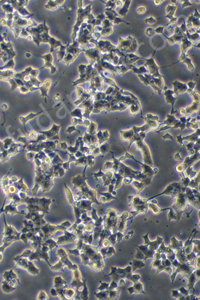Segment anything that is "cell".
Segmentation results:
<instances>
[{"mask_svg": "<svg viewBox=\"0 0 200 300\" xmlns=\"http://www.w3.org/2000/svg\"><path fill=\"white\" fill-rule=\"evenodd\" d=\"M33 24V22L30 18L22 17L15 11L13 13L12 26L10 29L13 33L15 38H17L23 29L31 27Z\"/></svg>", "mask_w": 200, "mask_h": 300, "instance_id": "6da1fadb", "label": "cell"}, {"mask_svg": "<svg viewBox=\"0 0 200 300\" xmlns=\"http://www.w3.org/2000/svg\"><path fill=\"white\" fill-rule=\"evenodd\" d=\"M128 198L130 202L129 206L135 210V211L131 212L134 213L133 214V216L136 213L137 215L138 213H147L148 208L147 199L143 198L138 195L130 196H128Z\"/></svg>", "mask_w": 200, "mask_h": 300, "instance_id": "7a4b0ae2", "label": "cell"}, {"mask_svg": "<svg viewBox=\"0 0 200 300\" xmlns=\"http://www.w3.org/2000/svg\"><path fill=\"white\" fill-rule=\"evenodd\" d=\"M185 190L186 189L184 188L182 186L181 182H174L168 184L164 189V191L161 193L147 199V201L148 202L149 200H150L156 197L163 195V194L170 196L172 197L171 199L173 198L176 197L179 192H184V191H185Z\"/></svg>", "mask_w": 200, "mask_h": 300, "instance_id": "3957f363", "label": "cell"}, {"mask_svg": "<svg viewBox=\"0 0 200 300\" xmlns=\"http://www.w3.org/2000/svg\"><path fill=\"white\" fill-rule=\"evenodd\" d=\"M136 149L142 151L144 164L152 167L153 162L149 147L142 140L136 142Z\"/></svg>", "mask_w": 200, "mask_h": 300, "instance_id": "277c9868", "label": "cell"}, {"mask_svg": "<svg viewBox=\"0 0 200 300\" xmlns=\"http://www.w3.org/2000/svg\"><path fill=\"white\" fill-rule=\"evenodd\" d=\"M176 198L175 203L172 207L181 215L184 211L187 209L189 202L185 192H179Z\"/></svg>", "mask_w": 200, "mask_h": 300, "instance_id": "5b68a950", "label": "cell"}, {"mask_svg": "<svg viewBox=\"0 0 200 300\" xmlns=\"http://www.w3.org/2000/svg\"><path fill=\"white\" fill-rule=\"evenodd\" d=\"M14 9L20 15L25 17L30 18L33 16L32 14L26 9L25 6L27 5L28 1H9Z\"/></svg>", "mask_w": 200, "mask_h": 300, "instance_id": "8992f818", "label": "cell"}, {"mask_svg": "<svg viewBox=\"0 0 200 300\" xmlns=\"http://www.w3.org/2000/svg\"><path fill=\"white\" fill-rule=\"evenodd\" d=\"M185 194L188 202L194 207L199 209L200 192L198 190L191 188H186Z\"/></svg>", "mask_w": 200, "mask_h": 300, "instance_id": "52a82bcc", "label": "cell"}, {"mask_svg": "<svg viewBox=\"0 0 200 300\" xmlns=\"http://www.w3.org/2000/svg\"><path fill=\"white\" fill-rule=\"evenodd\" d=\"M3 277L4 280L7 282L13 287H15L20 284L19 279L17 278V274L13 269L4 271Z\"/></svg>", "mask_w": 200, "mask_h": 300, "instance_id": "ba28073f", "label": "cell"}, {"mask_svg": "<svg viewBox=\"0 0 200 300\" xmlns=\"http://www.w3.org/2000/svg\"><path fill=\"white\" fill-rule=\"evenodd\" d=\"M164 95L165 96L166 104H170L171 105L172 108L170 114H175L174 105L177 100V95L174 93V91L172 90H170V89H167L164 91Z\"/></svg>", "mask_w": 200, "mask_h": 300, "instance_id": "9c48e42d", "label": "cell"}, {"mask_svg": "<svg viewBox=\"0 0 200 300\" xmlns=\"http://www.w3.org/2000/svg\"><path fill=\"white\" fill-rule=\"evenodd\" d=\"M146 64L145 65H147L149 70L150 72V75L152 77L155 78H159L160 77H163L162 75H160L159 73V70L160 68L156 65L155 62H154V58L152 57L150 59H147L146 60Z\"/></svg>", "mask_w": 200, "mask_h": 300, "instance_id": "30bf717a", "label": "cell"}, {"mask_svg": "<svg viewBox=\"0 0 200 300\" xmlns=\"http://www.w3.org/2000/svg\"><path fill=\"white\" fill-rule=\"evenodd\" d=\"M19 240V237L17 236H9V237H4L3 242L4 245L0 247V261L3 259V256L2 253L4 252V250L6 247L10 246L14 242Z\"/></svg>", "mask_w": 200, "mask_h": 300, "instance_id": "8fae6325", "label": "cell"}, {"mask_svg": "<svg viewBox=\"0 0 200 300\" xmlns=\"http://www.w3.org/2000/svg\"><path fill=\"white\" fill-rule=\"evenodd\" d=\"M172 84L174 87L173 91L177 95L178 94H182L187 92L188 89L186 83H183L178 81H175L172 83Z\"/></svg>", "mask_w": 200, "mask_h": 300, "instance_id": "7c38bea8", "label": "cell"}, {"mask_svg": "<svg viewBox=\"0 0 200 300\" xmlns=\"http://www.w3.org/2000/svg\"><path fill=\"white\" fill-rule=\"evenodd\" d=\"M199 159L200 153L199 151L198 152L195 153L193 155L190 157H187L184 162L183 164L187 169L189 167L193 166L199 160Z\"/></svg>", "mask_w": 200, "mask_h": 300, "instance_id": "4fadbf2b", "label": "cell"}, {"mask_svg": "<svg viewBox=\"0 0 200 300\" xmlns=\"http://www.w3.org/2000/svg\"><path fill=\"white\" fill-rule=\"evenodd\" d=\"M176 8H177V7L176 6H170V5L168 6L166 9V11L168 15L164 17L168 18V19H170V23L166 25H168L170 24H173L176 23L177 18H174L173 16L174 14Z\"/></svg>", "mask_w": 200, "mask_h": 300, "instance_id": "5bb4252c", "label": "cell"}, {"mask_svg": "<svg viewBox=\"0 0 200 300\" xmlns=\"http://www.w3.org/2000/svg\"><path fill=\"white\" fill-rule=\"evenodd\" d=\"M200 109V101H194L190 106H188L186 108V114L185 116L186 117L190 116V114L192 113L197 112Z\"/></svg>", "mask_w": 200, "mask_h": 300, "instance_id": "9a60e30c", "label": "cell"}, {"mask_svg": "<svg viewBox=\"0 0 200 300\" xmlns=\"http://www.w3.org/2000/svg\"><path fill=\"white\" fill-rule=\"evenodd\" d=\"M0 5L2 9L4 11V13L5 14L7 13H13L15 11V9L12 5L11 4L9 1H0Z\"/></svg>", "mask_w": 200, "mask_h": 300, "instance_id": "2e32d148", "label": "cell"}, {"mask_svg": "<svg viewBox=\"0 0 200 300\" xmlns=\"http://www.w3.org/2000/svg\"><path fill=\"white\" fill-rule=\"evenodd\" d=\"M16 73V71L13 69L0 71V78L7 81L14 77Z\"/></svg>", "mask_w": 200, "mask_h": 300, "instance_id": "e0dca14e", "label": "cell"}, {"mask_svg": "<svg viewBox=\"0 0 200 300\" xmlns=\"http://www.w3.org/2000/svg\"><path fill=\"white\" fill-rule=\"evenodd\" d=\"M129 112L130 115L132 116H134L139 112H141L142 116H143L141 105L136 102H134L130 105Z\"/></svg>", "mask_w": 200, "mask_h": 300, "instance_id": "ac0fdd59", "label": "cell"}, {"mask_svg": "<svg viewBox=\"0 0 200 300\" xmlns=\"http://www.w3.org/2000/svg\"><path fill=\"white\" fill-rule=\"evenodd\" d=\"M183 141L187 140L190 142L200 141V129H197L193 134L183 137Z\"/></svg>", "mask_w": 200, "mask_h": 300, "instance_id": "d6986e66", "label": "cell"}, {"mask_svg": "<svg viewBox=\"0 0 200 300\" xmlns=\"http://www.w3.org/2000/svg\"><path fill=\"white\" fill-rule=\"evenodd\" d=\"M166 118H167V119H166V120L162 122V123L160 124L159 127H160V126L164 125V124L173 126L176 122L179 121V120L176 119V117L173 115L167 114V116H166Z\"/></svg>", "mask_w": 200, "mask_h": 300, "instance_id": "ffe728a7", "label": "cell"}, {"mask_svg": "<svg viewBox=\"0 0 200 300\" xmlns=\"http://www.w3.org/2000/svg\"><path fill=\"white\" fill-rule=\"evenodd\" d=\"M121 135V139L123 141H129L133 137L134 135V132L133 129L120 131Z\"/></svg>", "mask_w": 200, "mask_h": 300, "instance_id": "44dd1931", "label": "cell"}, {"mask_svg": "<svg viewBox=\"0 0 200 300\" xmlns=\"http://www.w3.org/2000/svg\"><path fill=\"white\" fill-rule=\"evenodd\" d=\"M1 289L4 293H9L14 291L16 288L11 285L7 282L4 280L2 283Z\"/></svg>", "mask_w": 200, "mask_h": 300, "instance_id": "7402d4cb", "label": "cell"}, {"mask_svg": "<svg viewBox=\"0 0 200 300\" xmlns=\"http://www.w3.org/2000/svg\"><path fill=\"white\" fill-rule=\"evenodd\" d=\"M26 270L29 273L33 275H37L39 272L38 269L35 266L32 261H29L28 265Z\"/></svg>", "mask_w": 200, "mask_h": 300, "instance_id": "603a6c76", "label": "cell"}, {"mask_svg": "<svg viewBox=\"0 0 200 300\" xmlns=\"http://www.w3.org/2000/svg\"><path fill=\"white\" fill-rule=\"evenodd\" d=\"M132 184L133 187L137 190L138 194L141 192L143 189H144L147 186L144 183L137 181V180L133 181Z\"/></svg>", "mask_w": 200, "mask_h": 300, "instance_id": "cb8c5ba5", "label": "cell"}, {"mask_svg": "<svg viewBox=\"0 0 200 300\" xmlns=\"http://www.w3.org/2000/svg\"><path fill=\"white\" fill-rule=\"evenodd\" d=\"M15 65V63L14 59H11L7 61V63L4 66L0 67V71L13 69Z\"/></svg>", "mask_w": 200, "mask_h": 300, "instance_id": "d4e9b609", "label": "cell"}, {"mask_svg": "<svg viewBox=\"0 0 200 300\" xmlns=\"http://www.w3.org/2000/svg\"><path fill=\"white\" fill-rule=\"evenodd\" d=\"M199 181V175H198L197 177L196 178H194L193 179H192L191 181L190 180V182L189 184V186L190 187V188L198 190V188Z\"/></svg>", "mask_w": 200, "mask_h": 300, "instance_id": "484cf974", "label": "cell"}, {"mask_svg": "<svg viewBox=\"0 0 200 300\" xmlns=\"http://www.w3.org/2000/svg\"><path fill=\"white\" fill-rule=\"evenodd\" d=\"M125 2L126 3H124V5L123 6V8L119 12L120 14L123 16H125L126 14L128 12V9L129 7H130V4H131V1H126Z\"/></svg>", "mask_w": 200, "mask_h": 300, "instance_id": "4316f807", "label": "cell"}, {"mask_svg": "<svg viewBox=\"0 0 200 300\" xmlns=\"http://www.w3.org/2000/svg\"><path fill=\"white\" fill-rule=\"evenodd\" d=\"M156 204L157 203H148V207H149L152 212L154 213L158 214L160 213V211H162V210L158 207Z\"/></svg>", "mask_w": 200, "mask_h": 300, "instance_id": "83f0119b", "label": "cell"}, {"mask_svg": "<svg viewBox=\"0 0 200 300\" xmlns=\"http://www.w3.org/2000/svg\"><path fill=\"white\" fill-rule=\"evenodd\" d=\"M187 36L188 38L190 39V40L193 41V42H196L198 39L199 40V33H197L196 32V33H195L194 34H193L192 35H190V34H189V32L188 31H187Z\"/></svg>", "mask_w": 200, "mask_h": 300, "instance_id": "f1b7e54d", "label": "cell"}, {"mask_svg": "<svg viewBox=\"0 0 200 300\" xmlns=\"http://www.w3.org/2000/svg\"><path fill=\"white\" fill-rule=\"evenodd\" d=\"M145 118L148 120H151V121H157L158 122H162V121H159V116L158 115L154 116L151 114L149 113L147 114L146 117Z\"/></svg>", "mask_w": 200, "mask_h": 300, "instance_id": "f546056e", "label": "cell"}, {"mask_svg": "<svg viewBox=\"0 0 200 300\" xmlns=\"http://www.w3.org/2000/svg\"><path fill=\"white\" fill-rule=\"evenodd\" d=\"M187 85L188 88L187 90V92L188 93H190L193 91V89H194L195 86H196V83L193 82V81H190L189 82H188Z\"/></svg>", "mask_w": 200, "mask_h": 300, "instance_id": "4dcf8cb0", "label": "cell"}, {"mask_svg": "<svg viewBox=\"0 0 200 300\" xmlns=\"http://www.w3.org/2000/svg\"><path fill=\"white\" fill-rule=\"evenodd\" d=\"M185 59V60H183V63H187L189 65L188 67H189V69L191 71H193L194 70V67L191 63V59H189L187 57H186Z\"/></svg>", "mask_w": 200, "mask_h": 300, "instance_id": "1f68e13d", "label": "cell"}, {"mask_svg": "<svg viewBox=\"0 0 200 300\" xmlns=\"http://www.w3.org/2000/svg\"><path fill=\"white\" fill-rule=\"evenodd\" d=\"M48 297L47 296V294H46V293H45L44 291H42L40 292L38 297L37 299L47 300L48 299Z\"/></svg>", "mask_w": 200, "mask_h": 300, "instance_id": "d6a6232c", "label": "cell"}, {"mask_svg": "<svg viewBox=\"0 0 200 300\" xmlns=\"http://www.w3.org/2000/svg\"><path fill=\"white\" fill-rule=\"evenodd\" d=\"M155 33V30L153 28H149L146 29V34L148 37H150L153 34Z\"/></svg>", "mask_w": 200, "mask_h": 300, "instance_id": "836d02e7", "label": "cell"}, {"mask_svg": "<svg viewBox=\"0 0 200 300\" xmlns=\"http://www.w3.org/2000/svg\"><path fill=\"white\" fill-rule=\"evenodd\" d=\"M190 96L192 97L193 100L194 101H200V96L195 91H193L190 93Z\"/></svg>", "mask_w": 200, "mask_h": 300, "instance_id": "e575fe53", "label": "cell"}, {"mask_svg": "<svg viewBox=\"0 0 200 300\" xmlns=\"http://www.w3.org/2000/svg\"><path fill=\"white\" fill-rule=\"evenodd\" d=\"M186 169V167L183 164H179L176 167V170L179 173L183 172Z\"/></svg>", "mask_w": 200, "mask_h": 300, "instance_id": "d590c367", "label": "cell"}, {"mask_svg": "<svg viewBox=\"0 0 200 300\" xmlns=\"http://www.w3.org/2000/svg\"><path fill=\"white\" fill-rule=\"evenodd\" d=\"M145 21L147 24L151 25L156 23V20L153 17H151L149 18H147Z\"/></svg>", "mask_w": 200, "mask_h": 300, "instance_id": "8d00e7d4", "label": "cell"}, {"mask_svg": "<svg viewBox=\"0 0 200 300\" xmlns=\"http://www.w3.org/2000/svg\"><path fill=\"white\" fill-rule=\"evenodd\" d=\"M173 126H171L165 125L164 126L160 128V129L157 130L155 131V132H157V133H159L162 131L166 130L169 129L173 128Z\"/></svg>", "mask_w": 200, "mask_h": 300, "instance_id": "74e56055", "label": "cell"}, {"mask_svg": "<svg viewBox=\"0 0 200 300\" xmlns=\"http://www.w3.org/2000/svg\"><path fill=\"white\" fill-rule=\"evenodd\" d=\"M176 139L177 142L179 143L180 144L181 146L183 147L185 146L184 144L183 143V137L182 134H180L179 135H178L176 137Z\"/></svg>", "mask_w": 200, "mask_h": 300, "instance_id": "f35d334b", "label": "cell"}, {"mask_svg": "<svg viewBox=\"0 0 200 300\" xmlns=\"http://www.w3.org/2000/svg\"><path fill=\"white\" fill-rule=\"evenodd\" d=\"M109 284L106 283H101V286L98 288V290L100 291H103V290L107 289L108 288Z\"/></svg>", "mask_w": 200, "mask_h": 300, "instance_id": "ab89813d", "label": "cell"}, {"mask_svg": "<svg viewBox=\"0 0 200 300\" xmlns=\"http://www.w3.org/2000/svg\"><path fill=\"white\" fill-rule=\"evenodd\" d=\"M162 137L163 139V141H164L165 140L168 139L174 141V138H173V136L171 135V134H169L168 133H166V134L163 135V136H162Z\"/></svg>", "mask_w": 200, "mask_h": 300, "instance_id": "60d3db41", "label": "cell"}, {"mask_svg": "<svg viewBox=\"0 0 200 300\" xmlns=\"http://www.w3.org/2000/svg\"><path fill=\"white\" fill-rule=\"evenodd\" d=\"M190 128H191L194 130H196L197 129L199 128L198 124L196 122H192L190 125Z\"/></svg>", "mask_w": 200, "mask_h": 300, "instance_id": "b9f144b4", "label": "cell"}, {"mask_svg": "<svg viewBox=\"0 0 200 300\" xmlns=\"http://www.w3.org/2000/svg\"><path fill=\"white\" fill-rule=\"evenodd\" d=\"M137 11L138 13L140 14L144 13L146 11V7H144V6H142V7H139L137 9Z\"/></svg>", "mask_w": 200, "mask_h": 300, "instance_id": "7bdbcfd3", "label": "cell"}, {"mask_svg": "<svg viewBox=\"0 0 200 300\" xmlns=\"http://www.w3.org/2000/svg\"><path fill=\"white\" fill-rule=\"evenodd\" d=\"M183 2L184 3H183V4L182 6V9H183L184 7H187V6H191L193 5V4H192V3H190L189 1H183Z\"/></svg>", "mask_w": 200, "mask_h": 300, "instance_id": "ee69618b", "label": "cell"}, {"mask_svg": "<svg viewBox=\"0 0 200 300\" xmlns=\"http://www.w3.org/2000/svg\"><path fill=\"white\" fill-rule=\"evenodd\" d=\"M164 27H159L155 30V32L156 33H162L163 34V31L164 30Z\"/></svg>", "mask_w": 200, "mask_h": 300, "instance_id": "f6af8a7d", "label": "cell"}, {"mask_svg": "<svg viewBox=\"0 0 200 300\" xmlns=\"http://www.w3.org/2000/svg\"><path fill=\"white\" fill-rule=\"evenodd\" d=\"M181 151V149L180 150V151H179V152H177V153L174 156L175 159H176V160H180L182 159L180 155V152Z\"/></svg>", "mask_w": 200, "mask_h": 300, "instance_id": "bcb514c9", "label": "cell"}, {"mask_svg": "<svg viewBox=\"0 0 200 300\" xmlns=\"http://www.w3.org/2000/svg\"><path fill=\"white\" fill-rule=\"evenodd\" d=\"M187 117L186 116L179 118V121L181 123H186L187 122Z\"/></svg>", "mask_w": 200, "mask_h": 300, "instance_id": "7dc6e473", "label": "cell"}, {"mask_svg": "<svg viewBox=\"0 0 200 300\" xmlns=\"http://www.w3.org/2000/svg\"><path fill=\"white\" fill-rule=\"evenodd\" d=\"M179 112L181 114L183 115V116H185V115L186 112L185 108H181V109H179Z\"/></svg>", "mask_w": 200, "mask_h": 300, "instance_id": "c3c4849f", "label": "cell"}, {"mask_svg": "<svg viewBox=\"0 0 200 300\" xmlns=\"http://www.w3.org/2000/svg\"><path fill=\"white\" fill-rule=\"evenodd\" d=\"M179 128H180L181 132H182V131L186 128V123H181Z\"/></svg>", "mask_w": 200, "mask_h": 300, "instance_id": "681fc988", "label": "cell"}, {"mask_svg": "<svg viewBox=\"0 0 200 300\" xmlns=\"http://www.w3.org/2000/svg\"><path fill=\"white\" fill-rule=\"evenodd\" d=\"M31 57H32V54L30 52H26L25 57L26 58H27V59H29V58H31Z\"/></svg>", "mask_w": 200, "mask_h": 300, "instance_id": "f907efd6", "label": "cell"}, {"mask_svg": "<svg viewBox=\"0 0 200 300\" xmlns=\"http://www.w3.org/2000/svg\"><path fill=\"white\" fill-rule=\"evenodd\" d=\"M162 1H154V4L156 5V6H158V5H160V4H161V3H162Z\"/></svg>", "mask_w": 200, "mask_h": 300, "instance_id": "816d5d0a", "label": "cell"}, {"mask_svg": "<svg viewBox=\"0 0 200 300\" xmlns=\"http://www.w3.org/2000/svg\"><path fill=\"white\" fill-rule=\"evenodd\" d=\"M3 52L2 51V50L0 49V58L2 54H3Z\"/></svg>", "mask_w": 200, "mask_h": 300, "instance_id": "f5cc1de1", "label": "cell"}]
</instances>
